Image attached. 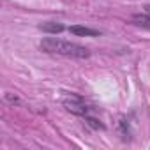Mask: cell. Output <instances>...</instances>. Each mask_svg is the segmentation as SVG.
I'll use <instances>...</instances> for the list:
<instances>
[{
	"label": "cell",
	"instance_id": "6da1fadb",
	"mask_svg": "<svg viewBox=\"0 0 150 150\" xmlns=\"http://www.w3.org/2000/svg\"><path fill=\"white\" fill-rule=\"evenodd\" d=\"M41 50L46 53H55V55H62V57H69V58H88L90 51L85 46L74 44L69 41H62L57 37H46L41 41Z\"/></svg>",
	"mask_w": 150,
	"mask_h": 150
},
{
	"label": "cell",
	"instance_id": "7a4b0ae2",
	"mask_svg": "<svg viewBox=\"0 0 150 150\" xmlns=\"http://www.w3.org/2000/svg\"><path fill=\"white\" fill-rule=\"evenodd\" d=\"M64 106H65V110L71 111L72 115H78V117H83V118L88 117L90 111H92V108L87 106L85 101H83L81 97H78V96H71V97L64 99Z\"/></svg>",
	"mask_w": 150,
	"mask_h": 150
},
{
	"label": "cell",
	"instance_id": "3957f363",
	"mask_svg": "<svg viewBox=\"0 0 150 150\" xmlns=\"http://www.w3.org/2000/svg\"><path fill=\"white\" fill-rule=\"evenodd\" d=\"M69 32L74 34V35H80V37H94V35H99L101 32L96 30V28H88V27H80V25H74V27H69Z\"/></svg>",
	"mask_w": 150,
	"mask_h": 150
},
{
	"label": "cell",
	"instance_id": "277c9868",
	"mask_svg": "<svg viewBox=\"0 0 150 150\" xmlns=\"http://www.w3.org/2000/svg\"><path fill=\"white\" fill-rule=\"evenodd\" d=\"M42 32H48V34H60L65 27L62 25V23H55V21H48V23H42L41 27H39Z\"/></svg>",
	"mask_w": 150,
	"mask_h": 150
},
{
	"label": "cell",
	"instance_id": "5b68a950",
	"mask_svg": "<svg viewBox=\"0 0 150 150\" xmlns=\"http://www.w3.org/2000/svg\"><path fill=\"white\" fill-rule=\"evenodd\" d=\"M132 21H134L136 25H139V27L150 28V14H148V13H146V14H134V16H132Z\"/></svg>",
	"mask_w": 150,
	"mask_h": 150
},
{
	"label": "cell",
	"instance_id": "8992f818",
	"mask_svg": "<svg viewBox=\"0 0 150 150\" xmlns=\"http://www.w3.org/2000/svg\"><path fill=\"white\" fill-rule=\"evenodd\" d=\"M85 120H87V124H88V125H92L94 129H104V125H103V124H101L99 120H96V118H92L90 115H88V117H85Z\"/></svg>",
	"mask_w": 150,
	"mask_h": 150
},
{
	"label": "cell",
	"instance_id": "52a82bcc",
	"mask_svg": "<svg viewBox=\"0 0 150 150\" xmlns=\"http://www.w3.org/2000/svg\"><path fill=\"white\" fill-rule=\"evenodd\" d=\"M145 11H146V13L150 14V6H146V7H145Z\"/></svg>",
	"mask_w": 150,
	"mask_h": 150
}]
</instances>
